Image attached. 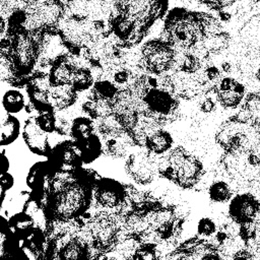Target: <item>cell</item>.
<instances>
[{"mask_svg":"<svg viewBox=\"0 0 260 260\" xmlns=\"http://www.w3.org/2000/svg\"><path fill=\"white\" fill-rule=\"evenodd\" d=\"M217 103L222 108L235 109L243 104L245 99V86L237 79L224 76L219 78L212 86Z\"/></svg>","mask_w":260,"mask_h":260,"instance_id":"9","label":"cell"},{"mask_svg":"<svg viewBox=\"0 0 260 260\" xmlns=\"http://www.w3.org/2000/svg\"><path fill=\"white\" fill-rule=\"evenodd\" d=\"M142 104L146 114L152 116L161 125L174 121L179 112V99L170 90L150 87L143 95Z\"/></svg>","mask_w":260,"mask_h":260,"instance_id":"3","label":"cell"},{"mask_svg":"<svg viewBox=\"0 0 260 260\" xmlns=\"http://www.w3.org/2000/svg\"><path fill=\"white\" fill-rule=\"evenodd\" d=\"M1 161H2V167H1V174H6L8 173L9 170V160L7 158V156L5 155V152L2 151V155H1Z\"/></svg>","mask_w":260,"mask_h":260,"instance_id":"33","label":"cell"},{"mask_svg":"<svg viewBox=\"0 0 260 260\" xmlns=\"http://www.w3.org/2000/svg\"><path fill=\"white\" fill-rule=\"evenodd\" d=\"M125 171L138 185H149L157 174V159L148 151L130 153L126 159Z\"/></svg>","mask_w":260,"mask_h":260,"instance_id":"5","label":"cell"},{"mask_svg":"<svg viewBox=\"0 0 260 260\" xmlns=\"http://www.w3.org/2000/svg\"><path fill=\"white\" fill-rule=\"evenodd\" d=\"M257 252H258V253H259V255H260V248L257 250Z\"/></svg>","mask_w":260,"mask_h":260,"instance_id":"34","label":"cell"},{"mask_svg":"<svg viewBox=\"0 0 260 260\" xmlns=\"http://www.w3.org/2000/svg\"><path fill=\"white\" fill-rule=\"evenodd\" d=\"M160 39L177 50L188 51L194 48L202 40L199 12L183 7L173 8L166 15Z\"/></svg>","mask_w":260,"mask_h":260,"instance_id":"1","label":"cell"},{"mask_svg":"<svg viewBox=\"0 0 260 260\" xmlns=\"http://www.w3.org/2000/svg\"><path fill=\"white\" fill-rule=\"evenodd\" d=\"M258 127H259V128H260V123H259V124H258Z\"/></svg>","mask_w":260,"mask_h":260,"instance_id":"35","label":"cell"},{"mask_svg":"<svg viewBox=\"0 0 260 260\" xmlns=\"http://www.w3.org/2000/svg\"><path fill=\"white\" fill-rule=\"evenodd\" d=\"M231 43V36L226 31H221L214 36L203 39L199 44L209 55L220 54L225 51Z\"/></svg>","mask_w":260,"mask_h":260,"instance_id":"21","label":"cell"},{"mask_svg":"<svg viewBox=\"0 0 260 260\" xmlns=\"http://www.w3.org/2000/svg\"><path fill=\"white\" fill-rule=\"evenodd\" d=\"M208 196L213 203H225L233 198V192L226 182L217 180L212 182L208 187Z\"/></svg>","mask_w":260,"mask_h":260,"instance_id":"24","label":"cell"},{"mask_svg":"<svg viewBox=\"0 0 260 260\" xmlns=\"http://www.w3.org/2000/svg\"><path fill=\"white\" fill-rule=\"evenodd\" d=\"M39 61L37 69L50 68L69 52L65 47L57 29L45 30L39 34Z\"/></svg>","mask_w":260,"mask_h":260,"instance_id":"6","label":"cell"},{"mask_svg":"<svg viewBox=\"0 0 260 260\" xmlns=\"http://www.w3.org/2000/svg\"><path fill=\"white\" fill-rule=\"evenodd\" d=\"M25 88L29 99V103L32 105L38 114L48 112L56 113L49 101V90L36 87L31 84H27Z\"/></svg>","mask_w":260,"mask_h":260,"instance_id":"19","label":"cell"},{"mask_svg":"<svg viewBox=\"0 0 260 260\" xmlns=\"http://www.w3.org/2000/svg\"><path fill=\"white\" fill-rule=\"evenodd\" d=\"M201 4L207 6L210 9L216 10L218 12L226 9L228 7L235 4V1H200Z\"/></svg>","mask_w":260,"mask_h":260,"instance_id":"32","label":"cell"},{"mask_svg":"<svg viewBox=\"0 0 260 260\" xmlns=\"http://www.w3.org/2000/svg\"><path fill=\"white\" fill-rule=\"evenodd\" d=\"M119 91L120 90L111 80L103 78L94 82L93 86L90 88L89 95L113 102Z\"/></svg>","mask_w":260,"mask_h":260,"instance_id":"25","label":"cell"},{"mask_svg":"<svg viewBox=\"0 0 260 260\" xmlns=\"http://www.w3.org/2000/svg\"><path fill=\"white\" fill-rule=\"evenodd\" d=\"M77 93L70 84L52 86L49 90V101L55 112H59L73 106L77 101Z\"/></svg>","mask_w":260,"mask_h":260,"instance_id":"13","label":"cell"},{"mask_svg":"<svg viewBox=\"0 0 260 260\" xmlns=\"http://www.w3.org/2000/svg\"><path fill=\"white\" fill-rule=\"evenodd\" d=\"M177 49L162 39H151L140 48L141 66L145 73L153 76L168 74L174 69Z\"/></svg>","mask_w":260,"mask_h":260,"instance_id":"2","label":"cell"},{"mask_svg":"<svg viewBox=\"0 0 260 260\" xmlns=\"http://www.w3.org/2000/svg\"><path fill=\"white\" fill-rule=\"evenodd\" d=\"M217 226L213 219L209 217H202L197 223V235L203 238H209L216 234Z\"/></svg>","mask_w":260,"mask_h":260,"instance_id":"29","label":"cell"},{"mask_svg":"<svg viewBox=\"0 0 260 260\" xmlns=\"http://www.w3.org/2000/svg\"><path fill=\"white\" fill-rule=\"evenodd\" d=\"M260 208V201L250 193L234 196L229 204V216L237 225L251 224Z\"/></svg>","mask_w":260,"mask_h":260,"instance_id":"8","label":"cell"},{"mask_svg":"<svg viewBox=\"0 0 260 260\" xmlns=\"http://www.w3.org/2000/svg\"><path fill=\"white\" fill-rule=\"evenodd\" d=\"M2 106L8 114L19 113L25 107L23 94L18 89L7 90L2 98Z\"/></svg>","mask_w":260,"mask_h":260,"instance_id":"26","label":"cell"},{"mask_svg":"<svg viewBox=\"0 0 260 260\" xmlns=\"http://www.w3.org/2000/svg\"><path fill=\"white\" fill-rule=\"evenodd\" d=\"M83 164H90L95 160L103 152V142L96 133L80 141H75Z\"/></svg>","mask_w":260,"mask_h":260,"instance_id":"16","label":"cell"},{"mask_svg":"<svg viewBox=\"0 0 260 260\" xmlns=\"http://www.w3.org/2000/svg\"><path fill=\"white\" fill-rule=\"evenodd\" d=\"M13 184H14V179L9 173L1 174V176H0V194H1L0 202L2 204L4 202L6 192L12 188Z\"/></svg>","mask_w":260,"mask_h":260,"instance_id":"31","label":"cell"},{"mask_svg":"<svg viewBox=\"0 0 260 260\" xmlns=\"http://www.w3.org/2000/svg\"><path fill=\"white\" fill-rule=\"evenodd\" d=\"M204 169L201 160L194 154L188 153L178 168L172 182L183 189L194 188L201 180Z\"/></svg>","mask_w":260,"mask_h":260,"instance_id":"11","label":"cell"},{"mask_svg":"<svg viewBox=\"0 0 260 260\" xmlns=\"http://www.w3.org/2000/svg\"><path fill=\"white\" fill-rule=\"evenodd\" d=\"M38 126L47 134L55 132L56 128V113L48 112L36 115Z\"/></svg>","mask_w":260,"mask_h":260,"instance_id":"28","label":"cell"},{"mask_svg":"<svg viewBox=\"0 0 260 260\" xmlns=\"http://www.w3.org/2000/svg\"><path fill=\"white\" fill-rule=\"evenodd\" d=\"M199 19L201 24L202 40L207 37L214 36L216 34L223 31L220 21L213 15L205 12H199Z\"/></svg>","mask_w":260,"mask_h":260,"instance_id":"27","label":"cell"},{"mask_svg":"<svg viewBox=\"0 0 260 260\" xmlns=\"http://www.w3.org/2000/svg\"><path fill=\"white\" fill-rule=\"evenodd\" d=\"M68 55V54H67ZM67 55L56 62L49 70V80L51 87L70 84L74 67L67 60Z\"/></svg>","mask_w":260,"mask_h":260,"instance_id":"15","label":"cell"},{"mask_svg":"<svg viewBox=\"0 0 260 260\" xmlns=\"http://www.w3.org/2000/svg\"><path fill=\"white\" fill-rule=\"evenodd\" d=\"M20 134L19 120L13 115L7 114L1 120L0 145L5 146L14 142Z\"/></svg>","mask_w":260,"mask_h":260,"instance_id":"20","label":"cell"},{"mask_svg":"<svg viewBox=\"0 0 260 260\" xmlns=\"http://www.w3.org/2000/svg\"><path fill=\"white\" fill-rule=\"evenodd\" d=\"M21 135L27 148L32 153L49 157L52 147L48 139V134L38 126L36 116H31L25 120Z\"/></svg>","mask_w":260,"mask_h":260,"instance_id":"10","label":"cell"},{"mask_svg":"<svg viewBox=\"0 0 260 260\" xmlns=\"http://www.w3.org/2000/svg\"><path fill=\"white\" fill-rule=\"evenodd\" d=\"M55 171H72L82 168L83 161L74 140H64L56 144L48 157Z\"/></svg>","mask_w":260,"mask_h":260,"instance_id":"7","label":"cell"},{"mask_svg":"<svg viewBox=\"0 0 260 260\" xmlns=\"http://www.w3.org/2000/svg\"><path fill=\"white\" fill-rule=\"evenodd\" d=\"M255 260H256V258H255Z\"/></svg>","mask_w":260,"mask_h":260,"instance_id":"36","label":"cell"},{"mask_svg":"<svg viewBox=\"0 0 260 260\" xmlns=\"http://www.w3.org/2000/svg\"><path fill=\"white\" fill-rule=\"evenodd\" d=\"M173 143L174 140L171 133L159 128L147 137L144 148L154 155H164L172 149Z\"/></svg>","mask_w":260,"mask_h":260,"instance_id":"14","label":"cell"},{"mask_svg":"<svg viewBox=\"0 0 260 260\" xmlns=\"http://www.w3.org/2000/svg\"><path fill=\"white\" fill-rule=\"evenodd\" d=\"M94 82L90 68H75L71 77L70 85L79 92L91 88Z\"/></svg>","mask_w":260,"mask_h":260,"instance_id":"23","label":"cell"},{"mask_svg":"<svg viewBox=\"0 0 260 260\" xmlns=\"http://www.w3.org/2000/svg\"><path fill=\"white\" fill-rule=\"evenodd\" d=\"M103 152L113 158L128 157L131 147L135 146L127 132L110 137L102 138Z\"/></svg>","mask_w":260,"mask_h":260,"instance_id":"12","label":"cell"},{"mask_svg":"<svg viewBox=\"0 0 260 260\" xmlns=\"http://www.w3.org/2000/svg\"><path fill=\"white\" fill-rule=\"evenodd\" d=\"M95 131L94 121L89 117H76L72 120L70 137L74 141H80L92 135Z\"/></svg>","mask_w":260,"mask_h":260,"instance_id":"22","label":"cell"},{"mask_svg":"<svg viewBox=\"0 0 260 260\" xmlns=\"http://www.w3.org/2000/svg\"><path fill=\"white\" fill-rule=\"evenodd\" d=\"M71 125H72V120H69L64 116L56 115V128H55L56 133H58L61 136H70Z\"/></svg>","mask_w":260,"mask_h":260,"instance_id":"30","label":"cell"},{"mask_svg":"<svg viewBox=\"0 0 260 260\" xmlns=\"http://www.w3.org/2000/svg\"><path fill=\"white\" fill-rule=\"evenodd\" d=\"M101 209L119 212L128 203L127 187L111 178L100 177L93 186V201Z\"/></svg>","mask_w":260,"mask_h":260,"instance_id":"4","label":"cell"},{"mask_svg":"<svg viewBox=\"0 0 260 260\" xmlns=\"http://www.w3.org/2000/svg\"><path fill=\"white\" fill-rule=\"evenodd\" d=\"M81 110L88 115L91 120L96 121L113 113V102L88 94L87 101L81 106Z\"/></svg>","mask_w":260,"mask_h":260,"instance_id":"17","label":"cell"},{"mask_svg":"<svg viewBox=\"0 0 260 260\" xmlns=\"http://www.w3.org/2000/svg\"><path fill=\"white\" fill-rule=\"evenodd\" d=\"M94 127L102 138L116 136L126 132L122 122L114 113L94 121Z\"/></svg>","mask_w":260,"mask_h":260,"instance_id":"18","label":"cell"}]
</instances>
